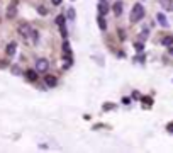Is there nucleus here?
I'll return each instance as SVG.
<instances>
[{
  "instance_id": "6e6552de",
  "label": "nucleus",
  "mask_w": 173,
  "mask_h": 153,
  "mask_svg": "<svg viewBox=\"0 0 173 153\" xmlns=\"http://www.w3.org/2000/svg\"><path fill=\"white\" fill-rule=\"evenodd\" d=\"M26 76H27V78H29V80H36V78H37V70H27V72H26Z\"/></svg>"
},
{
  "instance_id": "aec40b11",
  "label": "nucleus",
  "mask_w": 173,
  "mask_h": 153,
  "mask_svg": "<svg viewBox=\"0 0 173 153\" xmlns=\"http://www.w3.org/2000/svg\"><path fill=\"white\" fill-rule=\"evenodd\" d=\"M171 10H173V5H171Z\"/></svg>"
},
{
  "instance_id": "7ed1b4c3",
  "label": "nucleus",
  "mask_w": 173,
  "mask_h": 153,
  "mask_svg": "<svg viewBox=\"0 0 173 153\" xmlns=\"http://www.w3.org/2000/svg\"><path fill=\"white\" fill-rule=\"evenodd\" d=\"M48 68H49V63H48V60H44V58L37 60V63H36V70H37V72L44 73Z\"/></svg>"
},
{
  "instance_id": "f3484780",
  "label": "nucleus",
  "mask_w": 173,
  "mask_h": 153,
  "mask_svg": "<svg viewBox=\"0 0 173 153\" xmlns=\"http://www.w3.org/2000/svg\"><path fill=\"white\" fill-rule=\"evenodd\" d=\"M51 2H53L55 5H59V4H61V0H51Z\"/></svg>"
},
{
  "instance_id": "9d476101",
  "label": "nucleus",
  "mask_w": 173,
  "mask_h": 153,
  "mask_svg": "<svg viewBox=\"0 0 173 153\" xmlns=\"http://www.w3.org/2000/svg\"><path fill=\"white\" fill-rule=\"evenodd\" d=\"M107 10H109V9H107V4L103 2V0H100V4H99V12L103 15V14H107Z\"/></svg>"
},
{
  "instance_id": "20e7f679",
  "label": "nucleus",
  "mask_w": 173,
  "mask_h": 153,
  "mask_svg": "<svg viewBox=\"0 0 173 153\" xmlns=\"http://www.w3.org/2000/svg\"><path fill=\"white\" fill-rule=\"evenodd\" d=\"M15 5H17V0H14L10 5H9V10H7V17L12 19L15 15V12H17V9H15Z\"/></svg>"
},
{
  "instance_id": "a211bd4d",
  "label": "nucleus",
  "mask_w": 173,
  "mask_h": 153,
  "mask_svg": "<svg viewBox=\"0 0 173 153\" xmlns=\"http://www.w3.org/2000/svg\"><path fill=\"white\" fill-rule=\"evenodd\" d=\"M168 51H170V55H173V44L170 46V49H168Z\"/></svg>"
},
{
  "instance_id": "f257e3e1",
  "label": "nucleus",
  "mask_w": 173,
  "mask_h": 153,
  "mask_svg": "<svg viewBox=\"0 0 173 153\" xmlns=\"http://www.w3.org/2000/svg\"><path fill=\"white\" fill-rule=\"evenodd\" d=\"M129 17H131V22H139L141 19L144 17V7L141 4H136L133 7V10H131V15H129Z\"/></svg>"
},
{
  "instance_id": "ddd939ff",
  "label": "nucleus",
  "mask_w": 173,
  "mask_h": 153,
  "mask_svg": "<svg viewBox=\"0 0 173 153\" xmlns=\"http://www.w3.org/2000/svg\"><path fill=\"white\" fill-rule=\"evenodd\" d=\"M114 12L117 15L122 14V4H121V2H115V4H114Z\"/></svg>"
},
{
  "instance_id": "0eeeda50",
  "label": "nucleus",
  "mask_w": 173,
  "mask_h": 153,
  "mask_svg": "<svg viewBox=\"0 0 173 153\" xmlns=\"http://www.w3.org/2000/svg\"><path fill=\"white\" fill-rule=\"evenodd\" d=\"M156 19H158V22L163 26V27H168V21H166V17H165V14H161L160 12L158 15H156Z\"/></svg>"
},
{
  "instance_id": "f8f14e48",
  "label": "nucleus",
  "mask_w": 173,
  "mask_h": 153,
  "mask_svg": "<svg viewBox=\"0 0 173 153\" xmlns=\"http://www.w3.org/2000/svg\"><path fill=\"white\" fill-rule=\"evenodd\" d=\"M161 44H165V46H171V44H173V36H166V37H163Z\"/></svg>"
},
{
  "instance_id": "2eb2a0df",
  "label": "nucleus",
  "mask_w": 173,
  "mask_h": 153,
  "mask_svg": "<svg viewBox=\"0 0 173 153\" xmlns=\"http://www.w3.org/2000/svg\"><path fill=\"white\" fill-rule=\"evenodd\" d=\"M68 19H75V10H73V9H68Z\"/></svg>"
},
{
  "instance_id": "9b49d317",
  "label": "nucleus",
  "mask_w": 173,
  "mask_h": 153,
  "mask_svg": "<svg viewBox=\"0 0 173 153\" xmlns=\"http://www.w3.org/2000/svg\"><path fill=\"white\" fill-rule=\"evenodd\" d=\"M15 48H17V44H15V43H10V44L7 46V55H9V56H12V55L15 53Z\"/></svg>"
},
{
  "instance_id": "dca6fc26",
  "label": "nucleus",
  "mask_w": 173,
  "mask_h": 153,
  "mask_svg": "<svg viewBox=\"0 0 173 153\" xmlns=\"http://www.w3.org/2000/svg\"><path fill=\"white\" fill-rule=\"evenodd\" d=\"M161 4L165 5V7H168V9H171V2L170 0H161Z\"/></svg>"
},
{
  "instance_id": "f03ea898",
  "label": "nucleus",
  "mask_w": 173,
  "mask_h": 153,
  "mask_svg": "<svg viewBox=\"0 0 173 153\" xmlns=\"http://www.w3.org/2000/svg\"><path fill=\"white\" fill-rule=\"evenodd\" d=\"M17 31H19V34H21L22 37H29L31 34H32V29H31L29 24H21L17 27Z\"/></svg>"
},
{
  "instance_id": "423d86ee",
  "label": "nucleus",
  "mask_w": 173,
  "mask_h": 153,
  "mask_svg": "<svg viewBox=\"0 0 173 153\" xmlns=\"http://www.w3.org/2000/svg\"><path fill=\"white\" fill-rule=\"evenodd\" d=\"M63 55L65 56H71V48H70V43H68V41L63 43Z\"/></svg>"
},
{
  "instance_id": "39448f33",
  "label": "nucleus",
  "mask_w": 173,
  "mask_h": 153,
  "mask_svg": "<svg viewBox=\"0 0 173 153\" xmlns=\"http://www.w3.org/2000/svg\"><path fill=\"white\" fill-rule=\"evenodd\" d=\"M44 82H46V85H48V87H55V85L58 84V80H56L53 75H46L44 76Z\"/></svg>"
},
{
  "instance_id": "4468645a",
  "label": "nucleus",
  "mask_w": 173,
  "mask_h": 153,
  "mask_svg": "<svg viewBox=\"0 0 173 153\" xmlns=\"http://www.w3.org/2000/svg\"><path fill=\"white\" fill-rule=\"evenodd\" d=\"M63 22H65V15H58V17H56V24H63Z\"/></svg>"
},
{
  "instance_id": "6ab92c4d",
  "label": "nucleus",
  "mask_w": 173,
  "mask_h": 153,
  "mask_svg": "<svg viewBox=\"0 0 173 153\" xmlns=\"http://www.w3.org/2000/svg\"><path fill=\"white\" fill-rule=\"evenodd\" d=\"M168 129H170V131H173V124H170V126H168Z\"/></svg>"
},
{
  "instance_id": "1a4fd4ad",
  "label": "nucleus",
  "mask_w": 173,
  "mask_h": 153,
  "mask_svg": "<svg viewBox=\"0 0 173 153\" xmlns=\"http://www.w3.org/2000/svg\"><path fill=\"white\" fill-rule=\"evenodd\" d=\"M97 21H99V27H100V29H107V22H105V19H103V15L102 14H100L99 15V19H97Z\"/></svg>"
}]
</instances>
